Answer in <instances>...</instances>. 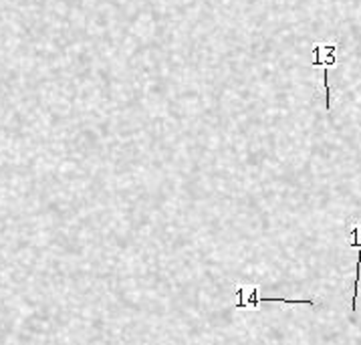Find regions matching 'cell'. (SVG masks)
Masks as SVG:
<instances>
[{"label": "cell", "instance_id": "5", "mask_svg": "<svg viewBox=\"0 0 361 345\" xmlns=\"http://www.w3.org/2000/svg\"><path fill=\"white\" fill-rule=\"evenodd\" d=\"M351 237H353V240L349 242V246H351V248H361V226L359 224H353V226H351Z\"/></svg>", "mask_w": 361, "mask_h": 345}, {"label": "cell", "instance_id": "3", "mask_svg": "<svg viewBox=\"0 0 361 345\" xmlns=\"http://www.w3.org/2000/svg\"><path fill=\"white\" fill-rule=\"evenodd\" d=\"M359 277H361V248H357V263H355V289H353V301H351V313L357 311V293H359Z\"/></svg>", "mask_w": 361, "mask_h": 345}, {"label": "cell", "instance_id": "4", "mask_svg": "<svg viewBox=\"0 0 361 345\" xmlns=\"http://www.w3.org/2000/svg\"><path fill=\"white\" fill-rule=\"evenodd\" d=\"M327 67H323V89H325V109H331V91H329V79H327Z\"/></svg>", "mask_w": 361, "mask_h": 345}, {"label": "cell", "instance_id": "1", "mask_svg": "<svg viewBox=\"0 0 361 345\" xmlns=\"http://www.w3.org/2000/svg\"><path fill=\"white\" fill-rule=\"evenodd\" d=\"M236 297H238V301H236V307L238 309H256L258 307V303H260V295H258V287L256 285H252V287H238L236 293H234Z\"/></svg>", "mask_w": 361, "mask_h": 345}, {"label": "cell", "instance_id": "2", "mask_svg": "<svg viewBox=\"0 0 361 345\" xmlns=\"http://www.w3.org/2000/svg\"><path fill=\"white\" fill-rule=\"evenodd\" d=\"M260 303H287V305H315V299H282V297H260Z\"/></svg>", "mask_w": 361, "mask_h": 345}]
</instances>
